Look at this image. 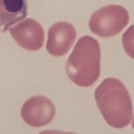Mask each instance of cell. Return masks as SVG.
<instances>
[{
  "instance_id": "cell-1",
  "label": "cell",
  "mask_w": 134,
  "mask_h": 134,
  "mask_svg": "<svg viewBox=\"0 0 134 134\" xmlns=\"http://www.w3.org/2000/svg\"><path fill=\"white\" fill-rule=\"evenodd\" d=\"M97 106L106 123L115 129H123L133 120L131 96L120 80L105 79L95 91Z\"/></svg>"
},
{
  "instance_id": "cell-2",
  "label": "cell",
  "mask_w": 134,
  "mask_h": 134,
  "mask_svg": "<svg viewBox=\"0 0 134 134\" xmlns=\"http://www.w3.org/2000/svg\"><path fill=\"white\" fill-rule=\"evenodd\" d=\"M101 50L97 40L83 36L75 44L66 63V72L80 87L94 85L100 75Z\"/></svg>"
},
{
  "instance_id": "cell-4",
  "label": "cell",
  "mask_w": 134,
  "mask_h": 134,
  "mask_svg": "<svg viewBox=\"0 0 134 134\" xmlns=\"http://www.w3.org/2000/svg\"><path fill=\"white\" fill-rule=\"evenodd\" d=\"M55 113L56 110L52 102L42 96L31 97L24 103L21 109L23 120L35 128L45 126L51 123Z\"/></svg>"
},
{
  "instance_id": "cell-7",
  "label": "cell",
  "mask_w": 134,
  "mask_h": 134,
  "mask_svg": "<svg viewBox=\"0 0 134 134\" xmlns=\"http://www.w3.org/2000/svg\"><path fill=\"white\" fill-rule=\"evenodd\" d=\"M27 15V0H0V31H8Z\"/></svg>"
},
{
  "instance_id": "cell-3",
  "label": "cell",
  "mask_w": 134,
  "mask_h": 134,
  "mask_svg": "<svg viewBox=\"0 0 134 134\" xmlns=\"http://www.w3.org/2000/svg\"><path fill=\"white\" fill-rule=\"evenodd\" d=\"M129 22V14L120 5L111 4L95 12L89 20L90 31L100 37H110L122 32Z\"/></svg>"
},
{
  "instance_id": "cell-5",
  "label": "cell",
  "mask_w": 134,
  "mask_h": 134,
  "mask_svg": "<svg viewBox=\"0 0 134 134\" xmlns=\"http://www.w3.org/2000/svg\"><path fill=\"white\" fill-rule=\"evenodd\" d=\"M76 38L73 25L67 22H57L48 30L46 49L49 55L62 57L68 53Z\"/></svg>"
},
{
  "instance_id": "cell-6",
  "label": "cell",
  "mask_w": 134,
  "mask_h": 134,
  "mask_svg": "<svg viewBox=\"0 0 134 134\" xmlns=\"http://www.w3.org/2000/svg\"><path fill=\"white\" fill-rule=\"evenodd\" d=\"M9 30L15 42L24 49L29 51H36L43 46L44 29L35 19H25Z\"/></svg>"
}]
</instances>
